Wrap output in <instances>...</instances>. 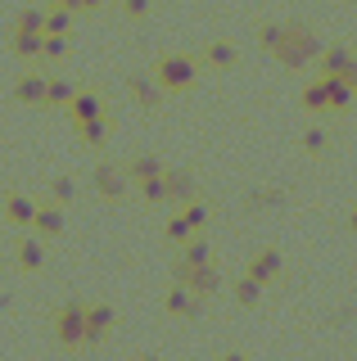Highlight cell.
Instances as JSON below:
<instances>
[{
    "label": "cell",
    "mask_w": 357,
    "mask_h": 361,
    "mask_svg": "<svg viewBox=\"0 0 357 361\" xmlns=\"http://www.w3.org/2000/svg\"><path fill=\"white\" fill-rule=\"evenodd\" d=\"M159 86L163 90H190L195 86V63L181 59V54H167V59H159Z\"/></svg>",
    "instance_id": "2"
},
{
    "label": "cell",
    "mask_w": 357,
    "mask_h": 361,
    "mask_svg": "<svg viewBox=\"0 0 357 361\" xmlns=\"http://www.w3.org/2000/svg\"><path fill=\"white\" fill-rule=\"evenodd\" d=\"M190 231H195V226L186 221V212L176 221H167V240H172V244H186V240H190Z\"/></svg>",
    "instance_id": "15"
},
{
    "label": "cell",
    "mask_w": 357,
    "mask_h": 361,
    "mask_svg": "<svg viewBox=\"0 0 357 361\" xmlns=\"http://www.w3.org/2000/svg\"><path fill=\"white\" fill-rule=\"evenodd\" d=\"M32 226H37L41 235H59V231H63V212H59V208H41Z\"/></svg>",
    "instance_id": "10"
},
{
    "label": "cell",
    "mask_w": 357,
    "mask_h": 361,
    "mask_svg": "<svg viewBox=\"0 0 357 361\" xmlns=\"http://www.w3.org/2000/svg\"><path fill=\"white\" fill-rule=\"evenodd\" d=\"M54 334H59V343H86V307L82 302H68V307H59L54 312Z\"/></svg>",
    "instance_id": "1"
},
{
    "label": "cell",
    "mask_w": 357,
    "mask_h": 361,
    "mask_svg": "<svg viewBox=\"0 0 357 361\" xmlns=\"http://www.w3.org/2000/svg\"><path fill=\"white\" fill-rule=\"evenodd\" d=\"M208 59L226 68V63H236V50H231V45H213V50H208Z\"/></svg>",
    "instance_id": "19"
},
{
    "label": "cell",
    "mask_w": 357,
    "mask_h": 361,
    "mask_svg": "<svg viewBox=\"0 0 357 361\" xmlns=\"http://www.w3.org/2000/svg\"><path fill=\"white\" fill-rule=\"evenodd\" d=\"M226 361H244V357H240V353H231V357H226Z\"/></svg>",
    "instance_id": "23"
},
{
    "label": "cell",
    "mask_w": 357,
    "mask_h": 361,
    "mask_svg": "<svg viewBox=\"0 0 357 361\" xmlns=\"http://www.w3.org/2000/svg\"><path fill=\"white\" fill-rule=\"evenodd\" d=\"M131 95H136L140 99V104H159V86H154V82H145V77H136V82H131Z\"/></svg>",
    "instance_id": "14"
},
{
    "label": "cell",
    "mask_w": 357,
    "mask_h": 361,
    "mask_svg": "<svg viewBox=\"0 0 357 361\" xmlns=\"http://www.w3.org/2000/svg\"><path fill=\"white\" fill-rule=\"evenodd\" d=\"M181 262H186V267H208V262H213V248H208L204 240H195L190 248H186V257H181Z\"/></svg>",
    "instance_id": "11"
},
{
    "label": "cell",
    "mask_w": 357,
    "mask_h": 361,
    "mask_svg": "<svg viewBox=\"0 0 357 361\" xmlns=\"http://www.w3.org/2000/svg\"><path fill=\"white\" fill-rule=\"evenodd\" d=\"M109 325H114V307H104V302H91V307H86V343L104 338Z\"/></svg>",
    "instance_id": "3"
},
{
    "label": "cell",
    "mask_w": 357,
    "mask_h": 361,
    "mask_svg": "<svg viewBox=\"0 0 357 361\" xmlns=\"http://www.w3.org/2000/svg\"><path fill=\"white\" fill-rule=\"evenodd\" d=\"M258 289H262V280H253V276H249V280H240L236 298H240V302H258Z\"/></svg>",
    "instance_id": "18"
},
{
    "label": "cell",
    "mask_w": 357,
    "mask_h": 361,
    "mask_svg": "<svg viewBox=\"0 0 357 361\" xmlns=\"http://www.w3.org/2000/svg\"><path fill=\"white\" fill-rule=\"evenodd\" d=\"M136 361H154V357H136Z\"/></svg>",
    "instance_id": "24"
},
{
    "label": "cell",
    "mask_w": 357,
    "mask_h": 361,
    "mask_svg": "<svg viewBox=\"0 0 357 361\" xmlns=\"http://www.w3.org/2000/svg\"><path fill=\"white\" fill-rule=\"evenodd\" d=\"M163 307L172 312V316H195V312H199V293H195L190 285H176V289L163 298Z\"/></svg>",
    "instance_id": "4"
},
{
    "label": "cell",
    "mask_w": 357,
    "mask_h": 361,
    "mask_svg": "<svg viewBox=\"0 0 357 361\" xmlns=\"http://www.w3.org/2000/svg\"><path fill=\"white\" fill-rule=\"evenodd\" d=\"M54 199H73V180H54Z\"/></svg>",
    "instance_id": "22"
},
{
    "label": "cell",
    "mask_w": 357,
    "mask_h": 361,
    "mask_svg": "<svg viewBox=\"0 0 357 361\" xmlns=\"http://www.w3.org/2000/svg\"><path fill=\"white\" fill-rule=\"evenodd\" d=\"M46 104H73V86H63V82H50V95H46Z\"/></svg>",
    "instance_id": "17"
},
{
    "label": "cell",
    "mask_w": 357,
    "mask_h": 361,
    "mask_svg": "<svg viewBox=\"0 0 357 361\" xmlns=\"http://www.w3.org/2000/svg\"><path fill=\"white\" fill-rule=\"evenodd\" d=\"M303 145H308V149H312V154H317V149H321V145H326V135H321V131H308V135H303Z\"/></svg>",
    "instance_id": "21"
},
{
    "label": "cell",
    "mask_w": 357,
    "mask_h": 361,
    "mask_svg": "<svg viewBox=\"0 0 357 361\" xmlns=\"http://www.w3.org/2000/svg\"><path fill=\"white\" fill-rule=\"evenodd\" d=\"M46 95H50V86L41 82V77H23V82H18V99H23V104H41Z\"/></svg>",
    "instance_id": "8"
},
{
    "label": "cell",
    "mask_w": 357,
    "mask_h": 361,
    "mask_svg": "<svg viewBox=\"0 0 357 361\" xmlns=\"http://www.w3.org/2000/svg\"><path fill=\"white\" fill-rule=\"evenodd\" d=\"M109 135V122L104 118H91V122H82V140H91V145H99Z\"/></svg>",
    "instance_id": "16"
},
{
    "label": "cell",
    "mask_w": 357,
    "mask_h": 361,
    "mask_svg": "<svg viewBox=\"0 0 357 361\" xmlns=\"http://www.w3.org/2000/svg\"><path fill=\"white\" fill-rule=\"evenodd\" d=\"M131 176H136L140 185H145V180H159V176H163V167L154 163V158H136V163H131Z\"/></svg>",
    "instance_id": "12"
},
{
    "label": "cell",
    "mask_w": 357,
    "mask_h": 361,
    "mask_svg": "<svg viewBox=\"0 0 357 361\" xmlns=\"http://www.w3.org/2000/svg\"><path fill=\"white\" fill-rule=\"evenodd\" d=\"M5 212H9V221H18V226H32V221H37V212H41V208H32V199H23V195H9Z\"/></svg>",
    "instance_id": "5"
},
{
    "label": "cell",
    "mask_w": 357,
    "mask_h": 361,
    "mask_svg": "<svg viewBox=\"0 0 357 361\" xmlns=\"http://www.w3.org/2000/svg\"><path fill=\"white\" fill-rule=\"evenodd\" d=\"M73 118H77V122H91V118H99L95 95H77V99H73Z\"/></svg>",
    "instance_id": "13"
},
{
    "label": "cell",
    "mask_w": 357,
    "mask_h": 361,
    "mask_svg": "<svg viewBox=\"0 0 357 361\" xmlns=\"http://www.w3.org/2000/svg\"><path fill=\"white\" fill-rule=\"evenodd\" d=\"M186 221H190L195 231H199V226L208 221V208H204V203H190V208H186Z\"/></svg>",
    "instance_id": "20"
},
{
    "label": "cell",
    "mask_w": 357,
    "mask_h": 361,
    "mask_svg": "<svg viewBox=\"0 0 357 361\" xmlns=\"http://www.w3.org/2000/svg\"><path fill=\"white\" fill-rule=\"evenodd\" d=\"M95 185H99V195H104V199H122V190H127L114 167H99V172H95Z\"/></svg>",
    "instance_id": "7"
},
{
    "label": "cell",
    "mask_w": 357,
    "mask_h": 361,
    "mask_svg": "<svg viewBox=\"0 0 357 361\" xmlns=\"http://www.w3.org/2000/svg\"><path fill=\"white\" fill-rule=\"evenodd\" d=\"M249 276H253V280L281 276V253H258V257H253V267H249Z\"/></svg>",
    "instance_id": "6"
},
{
    "label": "cell",
    "mask_w": 357,
    "mask_h": 361,
    "mask_svg": "<svg viewBox=\"0 0 357 361\" xmlns=\"http://www.w3.org/2000/svg\"><path fill=\"white\" fill-rule=\"evenodd\" d=\"M41 262H46V253H41L37 240H23V244H18V267H23V271H41Z\"/></svg>",
    "instance_id": "9"
}]
</instances>
